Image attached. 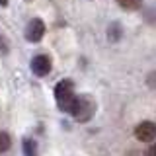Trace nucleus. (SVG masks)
Here are the masks:
<instances>
[{
    "label": "nucleus",
    "instance_id": "f257e3e1",
    "mask_svg": "<svg viewBox=\"0 0 156 156\" xmlns=\"http://www.w3.org/2000/svg\"><path fill=\"white\" fill-rule=\"evenodd\" d=\"M55 100H57V105L61 107L62 111L70 113L72 111V105L76 101V96L72 92V82L70 80H61L55 88Z\"/></svg>",
    "mask_w": 156,
    "mask_h": 156
},
{
    "label": "nucleus",
    "instance_id": "423d86ee",
    "mask_svg": "<svg viewBox=\"0 0 156 156\" xmlns=\"http://www.w3.org/2000/svg\"><path fill=\"white\" fill-rule=\"evenodd\" d=\"M117 4L123 10H139L143 6V0H117Z\"/></svg>",
    "mask_w": 156,
    "mask_h": 156
},
{
    "label": "nucleus",
    "instance_id": "39448f33",
    "mask_svg": "<svg viewBox=\"0 0 156 156\" xmlns=\"http://www.w3.org/2000/svg\"><path fill=\"white\" fill-rule=\"evenodd\" d=\"M31 72L35 76H47L51 72V58L47 55H37L31 61Z\"/></svg>",
    "mask_w": 156,
    "mask_h": 156
},
{
    "label": "nucleus",
    "instance_id": "6e6552de",
    "mask_svg": "<svg viewBox=\"0 0 156 156\" xmlns=\"http://www.w3.org/2000/svg\"><path fill=\"white\" fill-rule=\"evenodd\" d=\"M10 144H12V140H10V135L8 133H0V154L6 152L10 148Z\"/></svg>",
    "mask_w": 156,
    "mask_h": 156
},
{
    "label": "nucleus",
    "instance_id": "7ed1b4c3",
    "mask_svg": "<svg viewBox=\"0 0 156 156\" xmlns=\"http://www.w3.org/2000/svg\"><path fill=\"white\" fill-rule=\"evenodd\" d=\"M135 136L140 143H152L156 139V123L152 121H143L135 127Z\"/></svg>",
    "mask_w": 156,
    "mask_h": 156
},
{
    "label": "nucleus",
    "instance_id": "1a4fd4ad",
    "mask_svg": "<svg viewBox=\"0 0 156 156\" xmlns=\"http://www.w3.org/2000/svg\"><path fill=\"white\" fill-rule=\"evenodd\" d=\"M119 33H121V27L117 26V23H113V26L109 27V39H111V41H115V39L119 37Z\"/></svg>",
    "mask_w": 156,
    "mask_h": 156
},
{
    "label": "nucleus",
    "instance_id": "f03ea898",
    "mask_svg": "<svg viewBox=\"0 0 156 156\" xmlns=\"http://www.w3.org/2000/svg\"><path fill=\"white\" fill-rule=\"evenodd\" d=\"M94 109H96V105L88 96H76V101H74V105H72L70 115L74 117L76 121H80V123H86V121L92 119Z\"/></svg>",
    "mask_w": 156,
    "mask_h": 156
},
{
    "label": "nucleus",
    "instance_id": "f8f14e48",
    "mask_svg": "<svg viewBox=\"0 0 156 156\" xmlns=\"http://www.w3.org/2000/svg\"><path fill=\"white\" fill-rule=\"evenodd\" d=\"M8 4V0H0V6H6Z\"/></svg>",
    "mask_w": 156,
    "mask_h": 156
},
{
    "label": "nucleus",
    "instance_id": "9d476101",
    "mask_svg": "<svg viewBox=\"0 0 156 156\" xmlns=\"http://www.w3.org/2000/svg\"><path fill=\"white\" fill-rule=\"evenodd\" d=\"M146 84H148L150 88H154V90H156V70H154V72H150V74L146 76Z\"/></svg>",
    "mask_w": 156,
    "mask_h": 156
},
{
    "label": "nucleus",
    "instance_id": "0eeeda50",
    "mask_svg": "<svg viewBox=\"0 0 156 156\" xmlns=\"http://www.w3.org/2000/svg\"><path fill=\"white\" fill-rule=\"evenodd\" d=\"M23 156H37V146L31 139L23 140Z\"/></svg>",
    "mask_w": 156,
    "mask_h": 156
},
{
    "label": "nucleus",
    "instance_id": "9b49d317",
    "mask_svg": "<svg viewBox=\"0 0 156 156\" xmlns=\"http://www.w3.org/2000/svg\"><path fill=\"white\" fill-rule=\"evenodd\" d=\"M146 156H156V143L148 146V150H146Z\"/></svg>",
    "mask_w": 156,
    "mask_h": 156
},
{
    "label": "nucleus",
    "instance_id": "20e7f679",
    "mask_svg": "<svg viewBox=\"0 0 156 156\" xmlns=\"http://www.w3.org/2000/svg\"><path fill=\"white\" fill-rule=\"evenodd\" d=\"M43 35H45V23H43L39 18L31 20V22L27 23V27H26V39L31 41V43H37V41L43 39Z\"/></svg>",
    "mask_w": 156,
    "mask_h": 156
}]
</instances>
